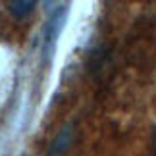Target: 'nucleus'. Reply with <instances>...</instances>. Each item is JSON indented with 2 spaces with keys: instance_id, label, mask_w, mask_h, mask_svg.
Listing matches in <instances>:
<instances>
[{
  "instance_id": "obj_1",
  "label": "nucleus",
  "mask_w": 156,
  "mask_h": 156,
  "mask_svg": "<svg viewBox=\"0 0 156 156\" xmlns=\"http://www.w3.org/2000/svg\"><path fill=\"white\" fill-rule=\"evenodd\" d=\"M68 16H69V4H60L58 8L52 10V14L48 16V20L44 23V29H43V62L48 64L54 52H56V43L62 35L64 27H66V21H68Z\"/></svg>"
},
{
  "instance_id": "obj_2",
  "label": "nucleus",
  "mask_w": 156,
  "mask_h": 156,
  "mask_svg": "<svg viewBox=\"0 0 156 156\" xmlns=\"http://www.w3.org/2000/svg\"><path fill=\"white\" fill-rule=\"evenodd\" d=\"M71 139H73V125L66 123L64 127L58 131V135L54 137V141L50 143L46 156H64L66 151H68L69 145H71Z\"/></svg>"
},
{
  "instance_id": "obj_3",
  "label": "nucleus",
  "mask_w": 156,
  "mask_h": 156,
  "mask_svg": "<svg viewBox=\"0 0 156 156\" xmlns=\"http://www.w3.org/2000/svg\"><path fill=\"white\" fill-rule=\"evenodd\" d=\"M35 6H37V2H33V0H12V2H8V12L16 20H23L35 10Z\"/></svg>"
},
{
  "instance_id": "obj_4",
  "label": "nucleus",
  "mask_w": 156,
  "mask_h": 156,
  "mask_svg": "<svg viewBox=\"0 0 156 156\" xmlns=\"http://www.w3.org/2000/svg\"><path fill=\"white\" fill-rule=\"evenodd\" d=\"M154 156H156V131H154Z\"/></svg>"
}]
</instances>
